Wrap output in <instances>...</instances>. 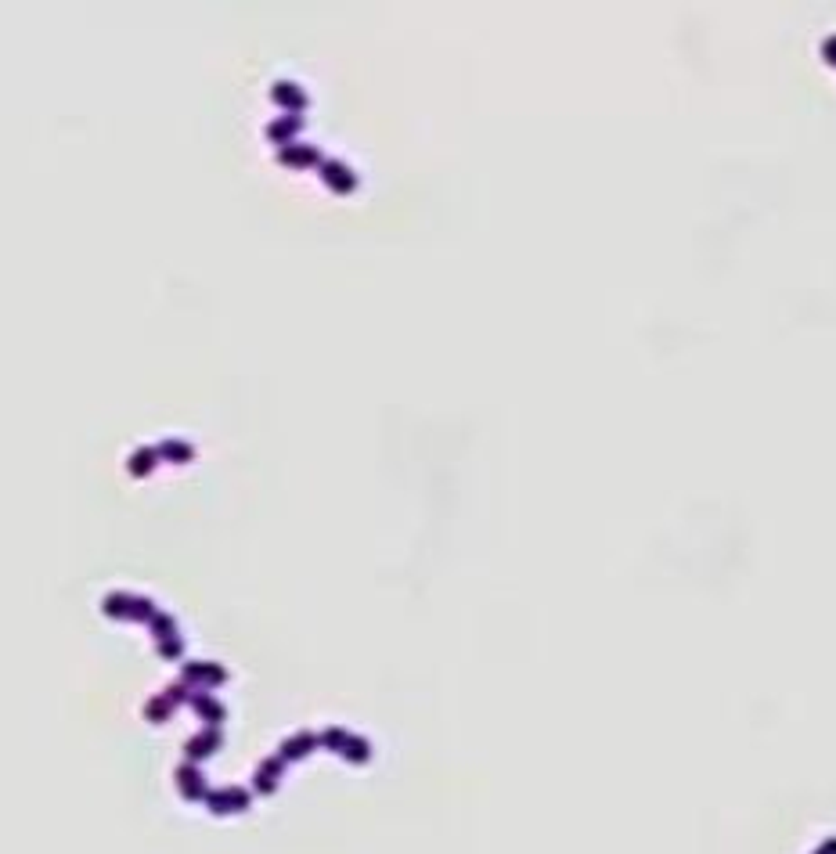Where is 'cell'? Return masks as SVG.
Returning <instances> with one entry per match:
<instances>
[{"instance_id":"cell-1","label":"cell","mask_w":836,"mask_h":854,"mask_svg":"<svg viewBox=\"0 0 836 854\" xmlns=\"http://www.w3.org/2000/svg\"><path fill=\"white\" fill-rule=\"evenodd\" d=\"M278 159H281V166L303 170V166H321V152L310 148V145H285Z\"/></svg>"},{"instance_id":"cell-2","label":"cell","mask_w":836,"mask_h":854,"mask_svg":"<svg viewBox=\"0 0 836 854\" xmlns=\"http://www.w3.org/2000/svg\"><path fill=\"white\" fill-rule=\"evenodd\" d=\"M271 98H274L281 108H289V116H299V108H307V90L296 87V83H285V80L274 83Z\"/></svg>"},{"instance_id":"cell-3","label":"cell","mask_w":836,"mask_h":854,"mask_svg":"<svg viewBox=\"0 0 836 854\" xmlns=\"http://www.w3.org/2000/svg\"><path fill=\"white\" fill-rule=\"evenodd\" d=\"M224 667L220 663H187L184 667V682L187 685H220L224 682Z\"/></svg>"},{"instance_id":"cell-4","label":"cell","mask_w":836,"mask_h":854,"mask_svg":"<svg viewBox=\"0 0 836 854\" xmlns=\"http://www.w3.org/2000/svg\"><path fill=\"white\" fill-rule=\"evenodd\" d=\"M321 177H325V184L332 187V192H339V195H346V192H354L357 187V177L350 170H346L343 163H321Z\"/></svg>"},{"instance_id":"cell-5","label":"cell","mask_w":836,"mask_h":854,"mask_svg":"<svg viewBox=\"0 0 836 854\" xmlns=\"http://www.w3.org/2000/svg\"><path fill=\"white\" fill-rule=\"evenodd\" d=\"M299 126H303V119H299V116H281V119H274L271 126H267V137L278 141V145L285 148V145H292V137L299 134Z\"/></svg>"},{"instance_id":"cell-6","label":"cell","mask_w":836,"mask_h":854,"mask_svg":"<svg viewBox=\"0 0 836 854\" xmlns=\"http://www.w3.org/2000/svg\"><path fill=\"white\" fill-rule=\"evenodd\" d=\"M249 804L245 793H210V808L213 811H242Z\"/></svg>"},{"instance_id":"cell-7","label":"cell","mask_w":836,"mask_h":854,"mask_svg":"<svg viewBox=\"0 0 836 854\" xmlns=\"http://www.w3.org/2000/svg\"><path fill=\"white\" fill-rule=\"evenodd\" d=\"M155 458H159V451H152V447H141L134 458H130V472L134 476H148L152 472V465H155Z\"/></svg>"},{"instance_id":"cell-8","label":"cell","mask_w":836,"mask_h":854,"mask_svg":"<svg viewBox=\"0 0 836 854\" xmlns=\"http://www.w3.org/2000/svg\"><path fill=\"white\" fill-rule=\"evenodd\" d=\"M216 746H220V732H213V729H210V735H202V739H195V742H187V757H192V761H198L202 753H213Z\"/></svg>"},{"instance_id":"cell-9","label":"cell","mask_w":836,"mask_h":854,"mask_svg":"<svg viewBox=\"0 0 836 854\" xmlns=\"http://www.w3.org/2000/svg\"><path fill=\"white\" fill-rule=\"evenodd\" d=\"M163 454L170 458V462H192V447H187L184 444V440H166V444H163Z\"/></svg>"},{"instance_id":"cell-10","label":"cell","mask_w":836,"mask_h":854,"mask_svg":"<svg viewBox=\"0 0 836 854\" xmlns=\"http://www.w3.org/2000/svg\"><path fill=\"white\" fill-rule=\"evenodd\" d=\"M170 706H173V703L166 700V695H159V700H152V703H148L145 714H148L152 721H166V718H170Z\"/></svg>"}]
</instances>
